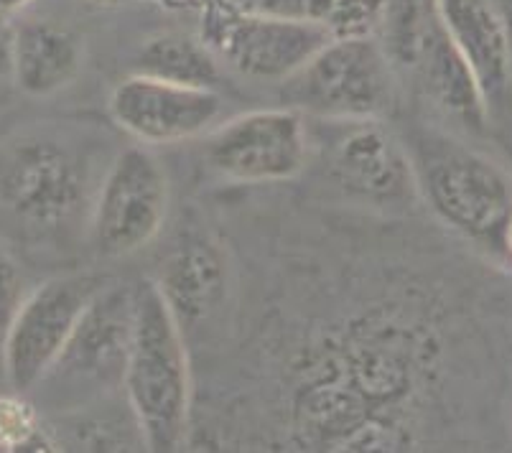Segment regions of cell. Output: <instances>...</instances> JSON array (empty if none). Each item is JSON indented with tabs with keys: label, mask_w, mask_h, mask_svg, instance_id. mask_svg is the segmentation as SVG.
Segmentation results:
<instances>
[{
	"label": "cell",
	"mask_w": 512,
	"mask_h": 453,
	"mask_svg": "<svg viewBox=\"0 0 512 453\" xmlns=\"http://www.w3.org/2000/svg\"><path fill=\"white\" fill-rule=\"evenodd\" d=\"M158 6L164 8H174V11H199V13H207L212 8L222 6L225 0H153Z\"/></svg>",
	"instance_id": "44dd1931"
},
{
	"label": "cell",
	"mask_w": 512,
	"mask_h": 453,
	"mask_svg": "<svg viewBox=\"0 0 512 453\" xmlns=\"http://www.w3.org/2000/svg\"><path fill=\"white\" fill-rule=\"evenodd\" d=\"M85 46L69 28L29 18L8 34V72L21 92L46 97L64 90L82 69Z\"/></svg>",
	"instance_id": "7c38bea8"
},
{
	"label": "cell",
	"mask_w": 512,
	"mask_h": 453,
	"mask_svg": "<svg viewBox=\"0 0 512 453\" xmlns=\"http://www.w3.org/2000/svg\"><path fill=\"white\" fill-rule=\"evenodd\" d=\"M408 69L416 72L423 92L441 110L456 115V118L464 120L467 125H474V128L484 123L487 97H484L482 87H479L477 77H474L472 67L467 64L462 51L456 49V44L451 41L449 31L444 26V18L421 41Z\"/></svg>",
	"instance_id": "5bb4252c"
},
{
	"label": "cell",
	"mask_w": 512,
	"mask_h": 453,
	"mask_svg": "<svg viewBox=\"0 0 512 453\" xmlns=\"http://www.w3.org/2000/svg\"><path fill=\"white\" fill-rule=\"evenodd\" d=\"M169 214V176L143 146L125 148L107 168L92 207V237L102 255L120 258L156 240Z\"/></svg>",
	"instance_id": "ba28073f"
},
{
	"label": "cell",
	"mask_w": 512,
	"mask_h": 453,
	"mask_svg": "<svg viewBox=\"0 0 512 453\" xmlns=\"http://www.w3.org/2000/svg\"><path fill=\"white\" fill-rule=\"evenodd\" d=\"M202 18V41L217 59L258 82H286L334 39L319 23L255 16L227 3L202 13Z\"/></svg>",
	"instance_id": "8992f818"
},
{
	"label": "cell",
	"mask_w": 512,
	"mask_h": 453,
	"mask_svg": "<svg viewBox=\"0 0 512 453\" xmlns=\"http://www.w3.org/2000/svg\"><path fill=\"white\" fill-rule=\"evenodd\" d=\"M102 288L100 275L72 273L26 293L0 339V364L13 390H31L57 367L79 319Z\"/></svg>",
	"instance_id": "277c9868"
},
{
	"label": "cell",
	"mask_w": 512,
	"mask_h": 453,
	"mask_svg": "<svg viewBox=\"0 0 512 453\" xmlns=\"http://www.w3.org/2000/svg\"><path fill=\"white\" fill-rule=\"evenodd\" d=\"M227 6L255 16L319 23L334 39L375 36L383 28L388 0H225Z\"/></svg>",
	"instance_id": "2e32d148"
},
{
	"label": "cell",
	"mask_w": 512,
	"mask_h": 453,
	"mask_svg": "<svg viewBox=\"0 0 512 453\" xmlns=\"http://www.w3.org/2000/svg\"><path fill=\"white\" fill-rule=\"evenodd\" d=\"M176 324L199 326L220 308L227 288L222 252L207 240H186L161 263L153 280Z\"/></svg>",
	"instance_id": "4fadbf2b"
},
{
	"label": "cell",
	"mask_w": 512,
	"mask_h": 453,
	"mask_svg": "<svg viewBox=\"0 0 512 453\" xmlns=\"http://www.w3.org/2000/svg\"><path fill=\"white\" fill-rule=\"evenodd\" d=\"M332 123L327 148L329 176L347 194L372 204H400L416 191V168L400 140L380 120Z\"/></svg>",
	"instance_id": "30bf717a"
},
{
	"label": "cell",
	"mask_w": 512,
	"mask_h": 453,
	"mask_svg": "<svg viewBox=\"0 0 512 453\" xmlns=\"http://www.w3.org/2000/svg\"><path fill=\"white\" fill-rule=\"evenodd\" d=\"M441 18L490 102L510 74L507 28L487 0H441Z\"/></svg>",
	"instance_id": "9a60e30c"
},
{
	"label": "cell",
	"mask_w": 512,
	"mask_h": 453,
	"mask_svg": "<svg viewBox=\"0 0 512 453\" xmlns=\"http://www.w3.org/2000/svg\"><path fill=\"white\" fill-rule=\"evenodd\" d=\"M87 176L64 143L44 135L0 148V209L36 230H59L79 214Z\"/></svg>",
	"instance_id": "5b68a950"
},
{
	"label": "cell",
	"mask_w": 512,
	"mask_h": 453,
	"mask_svg": "<svg viewBox=\"0 0 512 453\" xmlns=\"http://www.w3.org/2000/svg\"><path fill=\"white\" fill-rule=\"evenodd\" d=\"M217 90L133 74L110 95V115L143 146H171L207 133L220 118Z\"/></svg>",
	"instance_id": "9c48e42d"
},
{
	"label": "cell",
	"mask_w": 512,
	"mask_h": 453,
	"mask_svg": "<svg viewBox=\"0 0 512 453\" xmlns=\"http://www.w3.org/2000/svg\"><path fill=\"white\" fill-rule=\"evenodd\" d=\"M123 387L151 451H176L189 426V362L184 336L153 280L133 291V334Z\"/></svg>",
	"instance_id": "6da1fadb"
},
{
	"label": "cell",
	"mask_w": 512,
	"mask_h": 453,
	"mask_svg": "<svg viewBox=\"0 0 512 453\" xmlns=\"http://www.w3.org/2000/svg\"><path fill=\"white\" fill-rule=\"evenodd\" d=\"M133 334V293L102 288L79 319L57 367L95 380H123Z\"/></svg>",
	"instance_id": "8fae6325"
},
{
	"label": "cell",
	"mask_w": 512,
	"mask_h": 453,
	"mask_svg": "<svg viewBox=\"0 0 512 453\" xmlns=\"http://www.w3.org/2000/svg\"><path fill=\"white\" fill-rule=\"evenodd\" d=\"M90 3H105V0H90Z\"/></svg>",
	"instance_id": "cb8c5ba5"
},
{
	"label": "cell",
	"mask_w": 512,
	"mask_h": 453,
	"mask_svg": "<svg viewBox=\"0 0 512 453\" xmlns=\"http://www.w3.org/2000/svg\"><path fill=\"white\" fill-rule=\"evenodd\" d=\"M23 298H26V286H23L21 268H18L11 252L0 245V339L6 334Z\"/></svg>",
	"instance_id": "ffe728a7"
},
{
	"label": "cell",
	"mask_w": 512,
	"mask_h": 453,
	"mask_svg": "<svg viewBox=\"0 0 512 453\" xmlns=\"http://www.w3.org/2000/svg\"><path fill=\"white\" fill-rule=\"evenodd\" d=\"M34 0H0V16L3 13H18L23 11L26 6H31Z\"/></svg>",
	"instance_id": "7402d4cb"
},
{
	"label": "cell",
	"mask_w": 512,
	"mask_h": 453,
	"mask_svg": "<svg viewBox=\"0 0 512 453\" xmlns=\"http://www.w3.org/2000/svg\"><path fill=\"white\" fill-rule=\"evenodd\" d=\"M0 451H54L39 415L18 395H0Z\"/></svg>",
	"instance_id": "d6986e66"
},
{
	"label": "cell",
	"mask_w": 512,
	"mask_h": 453,
	"mask_svg": "<svg viewBox=\"0 0 512 453\" xmlns=\"http://www.w3.org/2000/svg\"><path fill=\"white\" fill-rule=\"evenodd\" d=\"M311 138L304 112L293 107L253 110L212 130L207 166L232 184H276L304 171Z\"/></svg>",
	"instance_id": "52a82bcc"
},
{
	"label": "cell",
	"mask_w": 512,
	"mask_h": 453,
	"mask_svg": "<svg viewBox=\"0 0 512 453\" xmlns=\"http://www.w3.org/2000/svg\"><path fill=\"white\" fill-rule=\"evenodd\" d=\"M220 59L202 39L186 34H158L143 44L138 54V74L166 79L186 87L217 90L220 82Z\"/></svg>",
	"instance_id": "e0dca14e"
},
{
	"label": "cell",
	"mask_w": 512,
	"mask_h": 453,
	"mask_svg": "<svg viewBox=\"0 0 512 453\" xmlns=\"http://www.w3.org/2000/svg\"><path fill=\"white\" fill-rule=\"evenodd\" d=\"M281 84L288 107L321 120H380L395 105L393 59L375 36L332 39Z\"/></svg>",
	"instance_id": "7a4b0ae2"
},
{
	"label": "cell",
	"mask_w": 512,
	"mask_h": 453,
	"mask_svg": "<svg viewBox=\"0 0 512 453\" xmlns=\"http://www.w3.org/2000/svg\"><path fill=\"white\" fill-rule=\"evenodd\" d=\"M441 23V0H388L383 18L385 51L393 62L411 67L418 46Z\"/></svg>",
	"instance_id": "ac0fdd59"
},
{
	"label": "cell",
	"mask_w": 512,
	"mask_h": 453,
	"mask_svg": "<svg viewBox=\"0 0 512 453\" xmlns=\"http://www.w3.org/2000/svg\"><path fill=\"white\" fill-rule=\"evenodd\" d=\"M413 168L428 204L446 224L484 245L505 242L512 189L495 163L456 140L431 138L418 146Z\"/></svg>",
	"instance_id": "3957f363"
},
{
	"label": "cell",
	"mask_w": 512,
	"mask_h": 453,
	"mask_svg": "<svg viewBox=\"0 0 512 453\" xmlns=\"http://www.w3.org/2000/svg\"><path fill=\"white\" fill-rule=\"evenodd\" d=\"M502 245H505L507 255H510V258H512V212H510V219H507V227H505V242H502Z\"/></svg>",
	"instance_id": "603a6c76"
}]
</instances>
